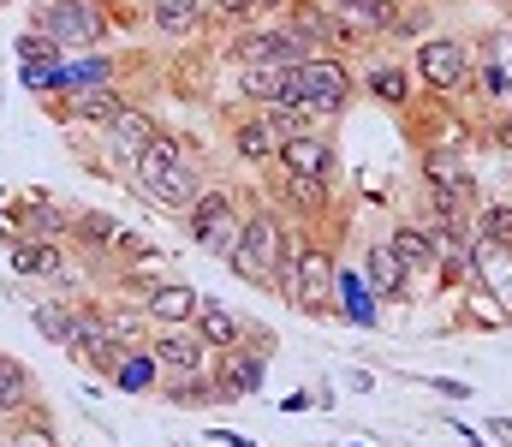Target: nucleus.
<instances>
[{"label": "nucleus", "mask_w": 512, "mask_h": 447, "mask_svg": "<svg viewBox=\"0 0 512 447\" xmlns=\"http://www.w3.org/2000/svg\"><path fill=\"white\" fill-rule=\"evenodd\" d=\"M131 191L149 203V209H167V215H185V203L209 185V161H203V144L191 138V132H173V126H161V138L143 149L137 161H131L126 173Z\"/></svg>", "instance_id": "nucleus-1"}, {"label": "nucleus", "mask_w": 512, "mask_h": 447, "mask_svg": "<svg viewBox=\"0 0 512 447\" xmlns=\"http://www.w3.org/2000/svg\"><path fill=\"white\" fill-rule=\"evenodd\" d=\"M340 233H292V251L280 263L274 293L286 298L298 316L334 322V281H340V257H334Z\"/></svg>", "instance_id": "nucleus-2"}, {"label": "nucleus", "mask_w": 512, "mask_h": 447, "mask_svg": "<svg viewBox=\"0 0 512 447\" xmlns=\"http://www.w3.org/2000/svg\"><path fill=\"white\" fill-rule=\"evenodd\" d=\"M286 251H292V227H286V215H280L274 203H262L256 191H245V233H239L227 269H233L245 287H256V293H274Z\"/></svg>", "instance_id": "nucleus-3"}, {"label": "nucleus", "mask_w": 512, "mask_h": 447, "mask_svg": "<svg viewBox=\"0 0 512 447\" xmlns=\"http://www.w3.org/2000/svg\"><path fill=\"white\" fill-rule=\"evenodd\" d=\"M411 72L423 84V96H447L465 102L471 96V72H477V42L465 30H429L423 42H411Z\"/></svg>", "instance_id": "nucleus-4"}, {"label": "nucleus", "mask_w": 512, "mask_h": 447, "mask_svg": "<svg viewBox=\"0 0 512 447\" xmlns=\"http://www.w3.org/2000/svg\"><path fill=\"white\" fill-rule=\"evenodd\" d=\"M179 227H185V239L197 245V251H209V257H233V245H239V233H245V191L239 185H203L191 203H185V215H179Z\"/></svg>", "instance_id": "nucleus-5"}, {"label": "nucleus", "mask_w": 512, "mask_h": 447, "mask_svg": "<svg viewBox=\"0 0 512 447\" xmlns=\"http://www.w3.org/2000/svg\"><path fill=\"white\" fill-rule=\"evenodd\" d=\"M286 96L310 102V108L334 126V120L352 114V102H358L364 90H358V72H352L346 54H304V60L292 66V78H286Z\"/></svg>", "instance_id": "nucleus-6"}, {"label": "nucleus", "mask_w": 512, "mask_h": 447, "mask_svg": "<svg viewBox=\"0 0 512 447\" xmlns=\"http://www.w3.org/2000/svg\"><path fill=\"white\" fill-rule=\"evenodd\" d=\"M262 179H268V203L286 215L292 233H340L334 179H304V173H280V167H262Z\"/></svg>", "instance_id": "nucleus-7"}, {"label": "nucleus", "mask_w": 512, "mask_h": 447, "mask_svg": "<svg viewBox=\"0 0 512 447\" xmlns=\"http://www.w3.org/2000/svg\"><path fill=\"white\" fill-rule=\"evenodd\" d=\"M405 132H411V149H417V155H423V149L471 155V149L483 144V126H477L459 102H447V96H417V108L405 114Z\"/></svg>", "instance_id": "nucleus-8"}, {"label": "nucleus", "mask_w": 512, "mask_h": 447, "mask_svg": "<svg viewBox=\"0 0 512 447\" xmlns=\"http://www.w3.org/2000/svg\"><path fill=\"white\" fill-rule=\"evenodd\" d=\"M280 24L298 36V48H304V54H346V60H352V54H370V48H364V36H358V30H352L328 0H292V6L280 12Z\"/></svg>", "instance_id": "nucleus-9"}, {"label": "nucleus", "mask_w": 512, "mask_h": 447, "mask_svg": "<svg viewBox=\"0 0 512 447\" xmlns=\"http://www.w3.org/2000/svg\"><path fill=\"white\" fill-rule=\"evenodd\" d=\"M221 54H227V66H298V60H304L298 36H292L280 18L227 30V48H221Z\"/></svg>", "instance_id": "nucleus-10"}, {"label": "nucleus", "mask_w": 512, "mask_h": 447, "mask_svg": "<svg viewBox=\"0 0 512 447\" xmlns=\"http://www.w3.org/2000/svg\"><path fill=\"white\" fill-rule=\"evenodd\" d=\"M137 90H126V84H96V90H66V96H48L42 108H48V120L54 126H66V132H102L120 108H126Z\"/></svg>", "instance_id": "nucleus-11"}, {"label": "nucleus", "mask_w": 512, "mask_h": 447, "mask_svg": "<svg viewBox=\"0 0 512 447\" xmlns=\"http://www.w3.org/2000/svg\"><path fill=\"white\" fill-rule=\"evenodd\" d=\"M0 227L18 239H66L72 233V203L48 197V191H12L0 209Z\"/></svg>", "instance_id": "nucleus-12"}, {"label": "nucleus", "mask_w": 512, "mask_h": 447, "mask_svg": "<svg viewBox=\"0 0 512 447\" xmlns=\"http://www.w3.org/2000/svg\"><path fill=\"white\" fill-rule=\"evenodd\" d=\"M96 138H102V149H108V161L126 173L131 161H137L143 149L161 138V114H155L143 96H131V102L114 114V120H108V126H102V132H96Z\"/></svg>", "instance_id": "nucleus-13"}, {"label": "nucleus", "mask_w": 512, "mask_h": 447, "mask_svg": "<svg viewBox=\"0 0 512 447\" xmlns=\"http://www.w3.org/2000/svg\"><path fill=\"white\" fill-rule=\"evenodd\" d=\"M143 30L167 48H185V42H203L215 18H209V0H143Z\"/></svg>", "instance_id": "nucleus-14"}, {"label": "nucleus", "mask_w": 512, "mask_h": 447, "mask_svg": "<svg viewBox=\"0 0 512 447\" xmlns=\"http://www.w3.org/2000/svg\"><path fill=\"white\" fill-rule=\"evenodd\" d=\"M149 358L161 370V382H185V376H215V352L191 334V328H155L149 334Z\"/></svg>", "instance_id": "nucleus-15"}, {"label": "nucleus", "mask_w": 512, "mask_h": 447, "mask_svg": "<svg viewBox=\"0 0 512 447\" xmlns=\"http://www.w3.org/2000/svg\"><path fill=\"white\" fill-rule=\"evenodd\" d=\"M358 90H364V96H376V102L393 108V114H411V108H417V96H423V84H417L411 60H393V54H370V60L358 66Z\"/></svg>", "instance_id": "nucleus-16"}, {"label": "nucleus", "mask_w": 512, "mask_h": 447, "mask_svg": "<svg viewBox=\"0 0 512 447\" xmlns=\"http://www.w3.org/2000/svg\"><path fill=\"white\" fill-rule=\"evenodd\" d=\"M227 149H233V161H239V167L262 173V167H274V161H280V132L268 126V114H262V108H233V114H227Z\"/></svg>", "instance_id": "nucleus-17"}, {"label": "nucleus", "mask_w": 512, "mask_h": 447, "mask_svg": "<svg viewBox=\"0 0 512 447\" xmlns=\"http://www.w3.org/2000/svg\"><path fill=\"white\" fill-rule=\"evenodd\" d=\"M262 382H268V352H256V346L215 352V394H221V406H245V400H256Z\"/></svg>", "instance_id": "nucleus-18"}, {"label": "nucleus", "mask_w": 512, "mask_h": 447, "mask_svg": "<svg viewBox=\"0 0 512 447\" xmlns=\"http://www.w3.org/2000/svg\"><path fill=\"white\" fill-rule=\"evenodd\" d=\"M274 167H280V173H304V179H334V173H340V144H334V132L286 138Z\"/></svg>", "instance_id": "nucleus-19"}, {"label": "nucleus", "mask_w": 512, "mask_h": 447, "mask_svg": "<svg viewBox=\"0 0 512 447\" xmlns=\"http://www.w3.org/2000/svg\"><path fill=\"white\" fill-rule=\"evenodd\" d=\"M143 310H149L155 328H191L197 310H203V293H197L191 281H179V275H161V281L143 293Z\"/></svg>", "instance_id": "nucleus-20"}, {"label": "nucleus", "mask_w": 512, "mask_h": 447, "mask_svg": "<svg viewBox=\"0 0 512 447\" xmlns=\"http://www.w3.org/2000/svg\"><path fill=\"white\" fill-rule=\"evenodd\" d=\"M191 334L209 346V352H233V346H245V334H251V322L233 310V304H221L215 293H203V310H197V322H191Z\"/></svg>", "instance_id": "nucleus-21"}, {"label": "nucleus", "mask_w": 512, "mask_h": 447, "mask_svg": "<svg viewBox=\"0 0 512 447\" xmlns=\"http://www.w3.org/2000/svg\"><path fill=\"white\" fill-rule=\"evenodd\" d=\"M167 90L185 102H209L215 96V48L209 42H185V60L167 66Z\"/></svg>", "instance_id": "nucleus-22"}, {"label": "nucleus", "mask_w": 512, "mask_h": 447, "mask_svg": "<svg viewBox=\"0 0 512 447\" xmlns=\"http://www.w3.org/2000/svg\"><path fill=\"white\" fill-rule=\"evenodd\" d=\"M30 328H36L48 346L72 352V346H78V298H60V293L30 298Z\"/></svg>", "instance_id": "nucleus-23"}, {"label": "nucleus", "mask_w": 512, "mask_h": 447, "mask_svg": "<svg viewBox=\"0 0 512 447\" xmlns=\"http://www.w3.org/2000/svg\"><path fill=\"white\" fill-rule=\"evenodd\" d=\"M387 251L399 257L405 275H435V233L423 221H393L387 227Z\"/></svg>", "instance_id": "nucleus-24"}, {"label": "nucleus", "mask_w": 512, "mask_h": 447, "mask_svg": "<svg viewBox=\"0 0 512 447\" xmlns=\"http://www.w3.org/2000/svg\"><path fill=\"white\" fill-rule=\"evenodd\" d=\"M227 72H233L239 108H274V102H286V78H292V66H227Z\"/></svg>", "instance_id": "nucleus-25"}, {"label": "nucleus", "mask_w": 512, "mask_h": 447, "mask_svg": "<svg viewBox=\"0 0 512 447\" xmlns=\"http://www.w3.org/2000/svg\"><path fill=\"white\" fill-rule=\"evenodd\" d=\"M382 298L370 293L358 275H346L340 269V281H334V322H352V328H376L382 322V310H376Z\"/></svg>", "instance_id": "nucleus-26"}, {"label": "nucleus", "mask_w": 512, "mask_h": 447, "mask_svg": "<svg viewBox=\"0 0 512 447\" xmlns=\"http://www.w3.org/2000/svg\"><path fill=\"white\" fill-rule=\"evenodd\" d=\"M435 281L447 287H471V233H435Z\"/></svg>", "instance_id": "nucleus-27"}, {"label": "nucleus", "mask_w": 512, "mask_h": 447, "mask_svg": "<svg viewBox=\"0 0 512 447\" xmlns=\"http://www.w3.org/2000/svg\"><path fill=\"white\" fill-rule=\"evenodd\" d=\"M30 406H42V400H36V376H30L12 352H0V418H18V412H30Z\"/></svg>", "instance_id": "nucleus-28"}, {"label": "nucleus", "mask_w": 512, "mask_h": 447, "mask_svg": "<svg viewBox=\"0 0 512 447\" xmlns=\"http://www.w3.org/2000/svg\"><path fill=\"white\" fill-rule=\"evenodd\" d=\"M364 275H370V287H376V298H382V304H393V298L405 304V287H411V275L399 269V257H393L387 245H370V251H364Z\"/></svg>", "instance_id": "nucleus-29"}, {"label": "nucleus", "mask_w": 512, "mask_h": 447, "mask_svg": "<svg viewBox=\"0 0 512 447\" xmlns=\"http://www.w3.org/2000/svg\"><path fill=\"white\" fill-rule=\"evenodd\" d=\"M108 334H114L120 346H149L155 322H149V310H143V304H126V298L114 293V298H108Z\"/></svg>", "instance_id": "nucleus-30"}, {"label": "nucleus", "mask_w": 512, "mask_h": 447, "mask_svg": "<svg viewBox=\"0 0 512 447\" xmlns=\"http://www.w3.org/2000/svg\"><path fill=\"white\" fill-rule=\"evenodd\" d=\"M114 388H120V394H149V388H161V370H155L149 346H131L126 358H120V370H114Z\"/></svg>", "instance_id": "nucleus-31"}, {"label": "nucleus", "mask_w": 512, "mask_h": 447, "mask_svg": "<svg viewBox=\"0 0 512 447\" xmlns=\"http://www.w3.org/2000/svg\"><path fill=\"white\" fill-rule=\"evenodd\" d=\"M471 239L512 251V203H507V197H489V203L477 209V221H471Z\"/></svg>", "instance_id": "nucleus-32"}, {"label": "nucleus", "mask_w": 512, "mask_h": 447, "mask_svg": "<svg viewBox=\"0 0 512 447\" xmlns=\"http://www.w3.org/2000/svg\"><path fill=\"white\" fill-rule=\"evenodd\" d=\"M167 406H185V412H203V406H221V394H215V376H185V382H161L155 388Z\"/></svg>", "instance_id": "nucleus-33"}, {"label": "nucleus", "mask_w": 512, "mask_h": 447, "mask_svg": "<svg viewBox=\"0 0 512 447\" xmlns=\"http://www.w3.org/2000/svg\"><path fill=\"white\" fill-rule=\"evenodd\" d=\"M12 60H18V66H54V60H66V54H60V42H54L48 30L24 24V30L12 36Z\"/></svg>", "instance_id": "nucleus-34"}, {"label": "nucleus", "mask_w": 512, "mask_h": 447, "mask_svg": "<svg viewBox=\"0 0 512 447\" xmlns=\"http://www.w3.org/2000/svg\"><path fill=\"white\" fill-rule=\"evenodd\" d=\"M209 18L221 30H239V24H256V0H209Z\"/></svg>", "instance_id": "nucleus-35"}, {"label": "nucleus", "mask_w": 512, "mask_h": 447, "mask_svg": "<svg viewBox=\"0 0 512 447\" xmlns=\"http://www.w3.org/2000/svg\"><path fill=\"white\" fill-rule=\"evenodd\" d=\"M483 144H495L501 155H512V108H501V114L483 120Z\"/></svg>", "instance_id": "nucleus-36"}, {"label": "nucleus", "mask_w": 512, "mask_h": 447, "mask_svg": "<svg viewBox=\"0 0 512 447\" xmlns=\"http://www.w3.org/2000/svg\"><path fill=\"white\" fill-rule=\"evenodd\" d=\"M310 406H316V394H310V388H292V394L280 400V412H310Z\"/></svg>", "instance_id": "nucleus-37"}, {"label": "nucleus", "mask_w": 512, "mask_h": 447, "mask_svg": "<svg viewBox=\"0 0 512 447\" xmlns=\"http://www.w3.org/2000/svg\"><path fill=\"white\" fill-rule=\"evenodd\" d=\"M209 442H215V447H256L251 436H233V430H215V436H209Z\"/></svg>", "instance_id": "nucleus-38"}, {"label": "nucleus", "mask_w": 512, "mask_h": 447, "mask_svg": "<svg viewBox=\"0 0 512 447\" xmlns=\"http://www.w3.org/2000/svg\"><path fill=\"white\" fill-rule=\"evenodd\" d=\"M286 6H292V0H256V18H280Z\"/></svg>", "instance_id": "nucleus-39"}, {"label": "nucleus", "mask_w": 512, "mask_h": 447, "mask_svg": "<svg viewBox=\"0 0 512 447\" xmlns=\"http://www.w3.org/2000/svg\"><path fill=\"white\" fill-rule=\"evenodd\" d=\"M0 6H12V0H0Z\"/></svg>", "instance_id": "nucleus-40"}, {"label": "nucleus", "mask_w": 512, "mask_h": 447, "mask_svg": "<svg viewBox=\"0 0 512 447\" xmlns=\"http://www.w3.org/2000/svg\"><path fill=\"white\" fill-rule=\"evenodd\" d=\"M0 90H6V84H0Z\"/></svg>", "instance_id": "nucleus-41"}, {"label": "nucleus", "mask_w": 512, "mask_h": 447, "mask_svg": "<svg viewBox=\"0 0 512 447\" xmlns=\"http://www.w3.org/2000/svg\"><path fill=\"white\" fill-rule=\"evenodd\" d=\"M137 6H143V0H137Z\"/></svg>", "instance_id": "nucleus-42"}]
</instances>
